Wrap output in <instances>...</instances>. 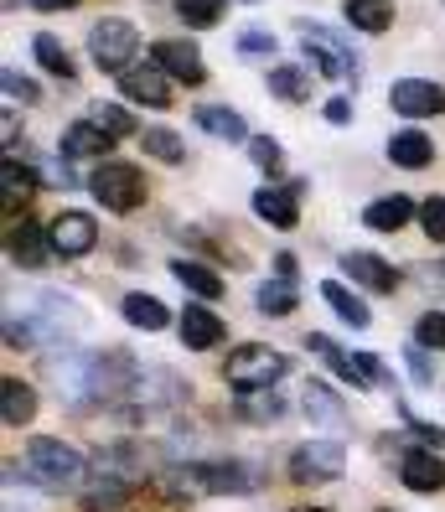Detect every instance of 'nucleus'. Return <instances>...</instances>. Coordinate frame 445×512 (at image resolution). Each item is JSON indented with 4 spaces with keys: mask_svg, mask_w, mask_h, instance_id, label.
Wrapping results in <instances>:
<instances>
[{
    "mask_svg": "<svg viewBox=\"0 0 445 512\" xmlns=\"http://www.w3.org/2000/svg\"><path fill=\"white\" fill-rule=\"evenodd\" d=\"M182 492H254V476L244 461H207L182 471Z\"/></svg>",
    "mask_w": 445,
    "mask_h": 512,
    "instance_id": "nucleus-8",
    "label": "nucleus"
},
{
    "mask_svg": "<svg viewBox=\"0 0 445 512\" xmlns=\"http://www.w3.org/2000/svg\"><path fill=\"white\" fill-rule=\"evenodd\" d=\"M145 156H156L161 166H182L187 161V145H182V135L176 130H145Z\"/></svg>",
    "mask_w": 445,
    "mask_h": 512,
    "instance_id": "nucleus-31",
    "label": "nucleus"
},
{
    "mask_svg": "<svg viewBox=\"0 0 445 512\" xmlns=\"http://www.w3.org/2000/svg\"><path fill=\"white\" fill-rule=\"evenodd\" d=\"M275 269H280V280H295V259H290V254H280Z\"/></svg>",
    "mask_w": 445,
    "mask_h": 512,
    "instance_id": "nucleus-45",
    "label": "nucleus"
},
{
    "mask_svg": "<svg viewBox=\"0 0 445 512\" xmlns=\"http://www.w3.org/2000/svg\"><path fill=\"white\" fill-rule=\"evenodd\" d=\"M32 11H68V6H78V0H26Z\"/></svg>",
    "mask_w": 445,
    "mask_h": 512,
    "instance_id": "nucleus-44",
    "label": "nucleus"
},
{
    "mask_svg": "<svg viewBox=\"0 0 445 512\" xmlns=\"http://www.w3.org/2000/svg\"><path fill=\"white\" fill-rule=\"evenodd\" d=\"M88 52H94V63L104 68V73H130V63H135V52H140V32H135V21H125V16H104V21H94L88 26Z\"/></svg>",
    "mask_w": 445,
    "mask_h": 512,
    "instance_id": "nucleus-2",
    "label": "nucleus"
},
{
    "mask_svg": "<svg viewBox=\"0 0 445 512\" xmlns=\"http://www.w3.org/2000/svg\"><path fill=\"white\" fill-rule=\"evenodd\" d=\"M389 161L404 166V171H425V166L435 161V140H430L425 130H399V135L389 140Z\"/></svg>",
    "mask_w": 445,
    "mask_h": 512,
    "instance_id": "nucleus-21",
    "label": "nucleus"
},
{
    "mask_svg": "<svg viewBox=\"0 0 445 512\" xmlns=\"http://www.w3.org/2000/svg\"><path fill=\"white\" fill-rule=\"evenodd\" d=\"M120 502H125V481H120V476H104L99 487L83 492V507H88V512H109V507H120Z\"/></svg>",
    "mask_w": 445,
    "mask_h": 512,
    "instance_id": "nucleus-35",
    "label": "nucleus"
},
{
    "mask_svg": "<svg viewBox=\"0 0 445 512\" xmlns=\"http://www.w3.org/2000/svg\"><path fill=\"white\" fill-rule=\"evenodd\" d=\"M0 419H6L11 430L32 425V419H37V388L21 383V378H6V383H0Z\"/></svg>",
    "mask_w": 445,
    "mask_h": 512,
    "instance_id": "nucleus-18",
    "label": "nucleus"
},
{
    "mask_svg": "<svg viewBox=\"0 0 445 512\" xmlns=\"http://www.w3.org/2000/svg\"><path fill=\"white\" fill-rule=\"evenodd\" d=\"M301 47H306V63H316L321 78H347L352 68H358L352 47L337 32H326V26H301Z\"/></svg>",
    "mask_w": 445,
    "mask_h": 512,
    "instance_id": "nucleus-6",
    "label": "nucleus"
},
{
    "mask_svg": "<svg viewBox=\"0 0 445 512\" xmlns=\"http://www.w3.org/2000/svg\"><path fill=\"white\" fill-rule=\"evenodd\" d=\"M171 275L182 280V290H192V295H202V300H218V295H223V275H213V269L197 264V259H176Z\"/></svg>",
    "mask_w": 445,
    "mask_h": 512,
    "instance_id": "nucleus-27",
    "label": "nucleus"
},
{
    "mask_svg": "<svg viewBox=\"0 0 445 512\" xmlns=\"http://www.w3.org/2000/svg\"><path fill=\"white\" fill-rule=\"evenodd\" d=\"M326 119H332V125H347V119H352V104H347V99H326Z\"/></svg>",
    "mask_w": 445,
    "mask_h": 512,
    "instance_id": "nucleus-43",
    "label": "nucleus"
},
{
    "mask_svg": "<svg viewBox=\"0 0 445 512\" xmlns=\"http://www.w3.org/2000/svg\"><path fill=\"white\" fill-rule=\"evenodd\" d=\"M0 187H6V207H16V202H26L37 192V171L6 156V166H0Z\"/></svg>",
    "mask_w": 445,
    "mask_h": 512,
    "instance_id": "nucleus-30",
    "label": "nucleus"
},
{
    "mask_svg": "<svg viewBox=\"0 0 445 512\" xmlns=\"http://www.w3.org/2000/svg\"><path fill=\"white\" fill-rule=\"evenodd\" d=\"M342 466H347L342 440H306L290 450V481H301V487H311V481H337Z\"/></svg>",
    "mask_w": 445,
    "mask_h": 512,
    "instance_id": "nucleus-5",
    "label": "nucleus"
},
{
    "mask_svg": "<svg viewBox=\"0 0 445 512\" xmlns=\"http://www.w3.org/2000/svg\"><path fill=\"white\" fill-rule=\"evenodd\" d=\"M414 213H420V207H414L409 197H378V202H368L363 207V228H373V233H399Z\"/></svg>",
    "mask_w": 445,
    "mask_h": 512,
    "instance_id": "nucleus-20",
    "label": "nucleus"
},
{
    "mask_svg": "<svg viewBox=\"0 0 445 512\" xmlns=\"http://www.w3.org/2000/svg\"><path fill=\"white\" fill-rule=\"evenodd\" d=\"M32 52H37V63H42L52 78H63V83L73 78V57H68V47L57 42V37H47V32H42V37L32 42Z\"/></svg>",
    "mask_w": 445,
    "mask_h": 512,
    "instance_id": "nucleus-32",
    "label": "nucleus"
},
{
    "mask_svg": "<svg viewBox=\"0 0 445 512\" xmlns=\"http://www.w3.org/2000/svg\"><path fill=\"white\" fill-rule=\"evenodd\" d=\"M249 156H254V166H264V171H280L285 150H280L275 135H254V140H249Z\"/></svg>",
    "mask_w": 445,
    "mask_h": 512,
    "instance_id": "nucleus-38",
    "label": "nucleus"
},
{
    "mask_svg": "<svg viewBox=\"0 0 445 512\" xmlns=\"http://www.w3.org/2000/svg\"><path fill=\"white\" fill-rule=\"evenodd\" d=\"M420 228L435 238V244L445 238V197H430V202H420Z\"/></svg>",
    "mask_w": 445,
    "mask_h": 512,
    "instance_id": "nucleus-39",
    "label": "nucleus"
},
{
    "mask_svg": "<svg viewBox=\"0 0 445 512\" xmlns=\"http://www.w3.org/2000/svg\"><path fill=\"white\" fill-rule=\"evenodd\" d=\"M409 373L420 378V383H430V357H425V347H420V342L409 347Z\"/></svg>",
    "mask_w": 445,
    "mask_h": 512,
    "instance_id": "nucleus-42",
    "label": "nucleus"
},
{
    "mask_svg": "<svg viewBox=\"0 0 445 512\" xmlns=\"http://www.w3.org/2000/svg\"><path fill=\"white\" fill-rule=\"evenodd\" d=\"M47 228H37L32 218H21V223H11V233H6V254L21 264V269H42V259H47V244L52 238H42Z\"/></svg>",
    "mask_w": 445,
    "mask_h": 512,
    "instance_id": "nucleus-16",
    "label": "nucleus"
},
{
    "mask_svg": "<svg viewBox=\"0 0 445 512\" xmlns=\"http://www.w3.org/2000/svg\"><path fill=\"white\" fill-rule=\"evenodd\" d=\"M389 104L404 119H430V114H445V88L430 78H399L389 88Z\"/></svg>",
    "mask_w": 445,
    "mask_h": 512,
    "instance_id": "nucleus-11",
    "label": "nucleus"
},
{
    "mask_svg": "<svg viewBox=\"0 0 445 512\" xmlns=\"http://www.w3.org/2000/svg\"><path fill=\"white\" fill-rule=\"evenodd\" d=\"M311 352L321 357V363L326 368H332L337 378H347L352 388H368V383H383V378H389V373H383L378 368V357L373 352H358V357H347L332 337H321V331H316V337H311Z\"/></svg>",
    "mask_w": 445,
    "mask_h": 512,
    "instance_id": "nucleus-7",
    "label": "nucleus"
},
{
    "mask_svg": "<svg viewBox=\"0 0 445 512\" xmlns=\"http://www.w3.org/2000/svg\"><path fill=\"white\" fill-rule=\"evenodd\" d=\"M301 409H306L311 425H321V430H342V425H347V409H342V399H337L326 383H316V378L301 388Z\"/></svg>",
    "mask_w": 445,
    "mask_h": 512,
    "instance_id": "nucleus-17",
    "label": "nucleus"
},
{
    "mask_svg": "<svg viewBox=\"0 0 445 512\" xmlns=\"http://www.w3.org/2000/svg\"><path fill=\"white\" fill-rule=\"evenodd\" d=\"M26 476H32L42 492H78L88 481V461L73 445L52 440V435H37L32 445H26Z\"/></svg>",
    "mask_w": 445,
    "mask_h": 512,
    "instance_id": "nucleus-1",
    "label": "nucleus"
},
{
    "mask_svg": "<svg viewBox=\"0 0 445 512\" xmlns=\"http://www.w3.org/2000/svg\"><path fill=\"white\" fill-rule=\"evenodd\" d=\"M47 238H52V254L57 259H83L88 249L99 244V228H94V218H88V213H57L47 223Z\"/></svg>",
    "mask_w": 445,
    "mask_h": 512,
    "instance_id": "nucleus-10",
    "label": "nucleus"
},
{
    "mask_svg": "<svg viewBox=\"0 0 445 512\" xmlns=\"http://www.w3.org/2000/svg\"><path fill=\"white\" fill-rule=\"evenodd\" d=\"M342 269L352 280H358L363 290H373V295H389L394 285H399V269L389 264V259H378V254H342Z\"/></svg>",
    "mask_w": 445,
    "mask_h": 512,
    "instance_id": "nucleus-14",
    "label": "nucleus"
},
{
    "mask_svg": "<svg viewBox=\"0 0 445 512\" xmlns=\"http://www.w3.org/2000/svg\"><path fill=\"white\" fill-rule=\"evenodd\" d=\"M414 342H420L425 352H445V316H440V311L420 316V326H414Z\"/></svg>",
    "mask_w": 445,
    "mask_h": 512,
    "instance_id": "nucleus-37",
    "label": "nucleus"
},
{
    "mask_svg": "<svg viewBox=\"0 0 445 512\" xmlns=\"http://www.w3.org/2000/svg\"><path fill=\"white\" fill-rule=\"evenodd\" d=\"M0 88H6V99H11V104H42V88L26 78V73H16V68L0 73Z\"/></svg>",
    "mask_w": 445,
    "mask_h": 512,
    "instance_id": "nucleus-36",
    "label": "nucleus"
},
{
    "mask_svg": "<svg viewBox=\"0 0 445 512\" xmlns=\"http://www.w3.org/2000/svg\"><path fill=\"white\" fill-rule=\"evenodd\" d=\"M223 6H228V0H176V11H182V21L192 26V32L218 26L223 21Z\"/></svg>",
    "mask_w": 445,
    "mask_h": 512,
    "instance_id": "nucleus-33",
    "label": "nucleus"
},
{
    "mask_svg": "<svg viewBox=\"0 0 445 512\" xmlns=\"http://www.w3.org/2000/svg\"><path fill=\"white\" fill-rule=\"evenodd\" d=\"M275 47H280V42H275L270 32H244V37H239V52H244V57H275Z\"/></svg>",
    "mask_w": 445,
    "mask_h": 512,
    "instance_id": "nucleus-40",
    "label": "nucleus"
},
{
    "mask_svg": "<svg viewBox=\"0 0 445 512\" xmlns=\"http://www.w3.org/2000/svg\"><path fill=\"white\" fill-rule=\"evenodd\" d=\"M347 21L358 26V32L378 37L394 26V0H347Z\"/></svg>",
    "mask_w": 445,
    "mask_h": 512,
    "instance_id": "nucleus-24",
    "label": "nucleus"
},
{
    "mask_svg": "<svg viewBox=\"0 0 445 512\" xmlns=\"http://www.w3.org/2000/svg\"><path fill=\"white\" fill-rule=\"evenodd\" d=\"M197 130L218 135V140H249V125L239 109H223V104H202L197 109Z\"/></svg>",
    "mask_w": 445,
    "mask_h": 512,
    "instance_id": "nucleus-23",
    "label": "nucleus"
},
{
    "mask_svg": "<svg viewBox=\"0 0 445 512\" xmlns=\"http://www.w3.org/2000/svg\"><path fill=\"white\" fill-rule=\"evenodd\" d=\"M321 300H326V306H332V311H337V316H342L347 326H358V331H363V326L373 321V311H368L363 300L352 295V290H347L342 280H326V285H321Z\"/></svg>",
    "mask_w": 445,
    "mask_h": 512,
    "instance_id": "nucleus-28",
    "label": "nucleus"
},
{
    "mask_svg": "<svg viewBox=\"0 0 445 512\" xmlns=\"http://www.w3.org/2000/svg\"><path fill=\"white\" fill-rule=\"evenodd\" d=\"M270 94L285 99V104H306V99H311V73H306L301 63H280V68H270Z\"/></svg>",
    "mask_w": 445,
    "mask_h": 512,
    "instance_id": "nucleus-25",
    "label": "nucleus"
},
{
    "mask_svg": "<svg viewBox=\"0 0 445 512\" xmlns=\"http://www.w3.org/2000/svg\"><path fill=\"white\" fill-rule=\"evenodd\" d=\"M285 352L264 347V342H244L239 352H228V383L239 388V394H259V388H270L285 378Z\"/></svg>",
    "mask_w": 445,
    "mask_h": 512,
    "instance_id": "nucleus-3",
    "label": "nucleus"
},
{
    "mask_svg": "<svg viewBox=\"0 0 445 512\" xmlns=\"http://www.w3.org/2000/svg\"><path fill=\"white\" fill-rule=\"evenodd\" d=\"M88 119H94V125L104 130V135H114V140H125V135H135V119L120 109V104H94V114H88Z\"/></svg>",
    "mask_w": 445,
    "mask_h": 512,
    "instance_id": "nucleus-34",
    "label": "nucleus"
},
{
    "mask_svg": "<svg viewBox=\"0 0 445 512\" xmlns=\"http://www.w3.org/2000/svg\"><path fill=\"white\" fill-rule=\"evenodd\" d=\"M88 192H94L109 213H135L145 202V176L130 161H104L94 176H88Z\"/></svg>",
    "mask_w": 445,
    "mask_h": 512,
    "instance_id": "nucleus-4",
    "label": "nucleus"
},
{
    "mask_svg": "<svg viewBox=\"0 0 445 512\" xmlns=\"http://www.w3.org/2000/svg\"><path fill=\"white\" fill-rule=\"evenodd\" d=\"M399 476H404L409 492H440L445 487V461L435 456V450H404Z\"/></svg>",
    "mask_w": 445,
    "mask_h": 512,
    "instance_id": "nucleus-15",
    "label": "nucleus"
},
{
    "mask_svg": "<svg viewBox=\"0 0 445 512\" xmlns=\"http://www.w3.org/2000/svg\"><path fill=\"white\" fill-rule=\"evenodd\" d=\"M244 414H249V419H280V414H285V404H280L275 394H270V399H254V394H244Z\"/></svg>",
    "mask_w": 445,
    "mask_h": 512,
    "instance_id": "nucleus-41",
    "label": "nucleus"
},
{
    "mask_svg": "<svg viewBox=\"0 0 445 512\" xmlns=\"http://www.w3.org/2000/svg\"><path fill=\"white\" fill-rule=\"evenodd\" d=\"M254 300H259V316H290L295 311V280H280V275L264 280Z\"/></svg>",
    "mask_w": 445,
    "mask_h": 512,
    "instance_id": "nucleus-29",
    "label": "nucleus"
},
{
    "mask_svg": "<svg viewBox=\"0 0 445 512\" xmlns=\"http://www.w3.org/2000/svg\"><path fill=\"white\" fill-rule=\"evenodd\" d=\"M109 145H114V135H104L94 119H78V125H68L63 130V156L68 161H88V156H109Z\"/></svg>",
    "mask_w": 445,
    "mask_h": 512,
    "instance_id": "nucleus-19",
    "label": "nucleus"
},
{
    "mask_svg": "<svg viewBox=\"0 0 445 512\" xmlns=\"http://www.w3.org/2000/svg\"><path fill=\"white\" fill-rule=\"evenodd\" d=\"M301 192H306V182L259 187V192H254V213L270 223V228H295V223H301Z\"/></svg>",
    "mask_w": 445,
    "mask_h": 512,
    "instance_id": "nucleus-12",
    "label": "nucleus"
},
{
    "mask_svg": "<svg viewBox=\"0 0 445 512\" xmlns=\"http://www.w3.org/2000/svg\"><path fill=\"white\" fill-rule=\"evenodd\" d=\"M182 342H187L192 352L218 347V342H223V321H218V311H207V306H187V311H182Z\"/></svg>",
    "mask_w": 445,
    "mask_h": 512,
    "instance_id": "nucleus-22",
    "label": "nucleus"
},
{
    "mask_svg": "<svg viewBox=\"0 0 445 512\" xmlns=\"http://www.w3.org/2000/svg\"><path fill=\"white\" fill-rule=\"evenodd\" d=\"M151 63L166 73V78H176V83H187V88H197L202 78H207V68H202V52H197V42H182V37H161L156 47H151Z\"/></svg>",
    "mask_w": 445,
    "mask_h": 512,
    "instance_id": "nucleus-9",
    "label": "nucleus"
},
{
    "mask_svg": "<svg viewBox=\"0 0 445 512\" xmlns=\"http://www.w3.org/2000/svg\"><path fill=\"white\" fill-rule=\"evenodd\" d=\"M120 94L130 104H145V109H171V83L156 63H145V68H130L120 73Z\"/></svg>",
    "mask_w": 445,
    "mask_h": 512,
    "instance_id": "nucleus-13",
    "label": "nucleus"
},
{
    "mask_svg": "<svg viewBox=\"0 0 445 512\" xmlns=\"http://www.w3.org/2000/svg\"><path fill=\"white\" fill-rule=\"evenodd\" d=\"M301 512H321V507H301Z\"/></svg>",
    "mask_w": 445,
    "mask_h": 512,
    "instance_id": "nucleus-46",
    "label": "nucleus"
},
{
    "mask_svg": "<svg viewBox=\"0 0 445 512\" xmlns=\"http://www.w3.org/2000/svg\"><path fill=\"white\" fill-rule=\"evenodd\" d=\"M120 311H125V321L140 326V331H166V326H171V311L161 306L156 295H140V290L125 295V306H120Z\"/></svg>",
    "mask_w": 445,
    "mask_h": 512,
    "instance_id": "nucleus-26",
    "label": "nucleus"
}]
</instances>
